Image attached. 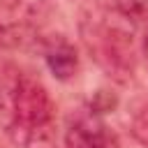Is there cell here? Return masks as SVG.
Returning a JSON list of instances; mask_svg holds the SVG:
<instances>
[{
	"label": "cell",
	"mask_w": 148,
	"mask_h": 148,
	"mask_svg": "<svg viewBox=\"0 0 148 148\" xmlns=\"http://www.w3.org/2000/svg\"><path fill=\"white\" fill-rule=\"evenodd\" d=\"M14 141L23 148H56V106L46 88L18 74Z\"/></svg>",
	"instance_id": "obj_1"
},
{
	"label": "cell",
	"mask_w": 148,
	"mask_h": 148,
	"mask_svg": "<svg viewBox=\"0 0 148 148\" xmlns=\"http://www.w3.org/2000/svg\"><path fill=\"white\" fill-rule=\"evenodd\" d=\"M44 58H46V65H49L51 74H53L56 79H60V81L69 79V76L76 72V67H79L76 49H74L69 42H65V39L53 42V44L46 49Z\"/></svg>",
	"instance_id": "obj_2"
},
{
	"label": "cell",
	"mask_w": 148,
	"mask_h": 148,
	"mask_svg": "<svg viewBox=\"0 0 148 148\" xmlns=\"http://www.w3.org/2000/svg\"><path fill=\"white\" fill-rule=\"evenodd\" d=\"M16 81L18 74L12 79H0V146L5 141H14V118H16Z\"/></svg>",
	"instance_id": "obj_3"
},
{
	"label": "cell",
	"mask_w": 148,
	"mask_h": 148,
	"mask_svg": "<svg viewBox=\"0 0 148 148\" xmlns=\"http://www.w3.org/2000/svg\"><path fill=\"white\" fill-rule=\"evenodd\" d=\"M102 132H104V125L95 118V113L79 118L67 130V148H90Z\"/></svg>",
	"instance_id": "obj_4"
},
{
	"label": "cell",
	"mask_w": 148,
	"mask_h": 148,
	"mask_svg": "<svg viewBox=\"0 0 148 148\" xmlns=\"http://www.w3.org/2000/svg\"><path fill=\"white\" fill-rule=\"evenodd\" d=\"M130 132L139 143L148 146V99H141L134 104L130 116Z\"/></svg>",
	"instance_id": "obj_5"
},
{
	"label": "cell",
	"mask_w": 148,
	"mask_h": 148,
	"mask_svg": "<svg viewBox=\"0 0 148 148\" xmlns=\"http://www.w3.org/2000/svg\"><path fill=\"white\" fill-rule=\"evenodd\" d=\"M113 7L120 16L130 18V21L148 18V0H113Z\"/></svg>",
	"instance_id": "obj_6"
},
{
	"label": "cell",
	"mask_w": 148,
	"mask_h": 148,
	"mask_svg": "<svg viewBox=\"0 0 148 148\" xmlns=\"http://www.w3.org/2000/svg\"><path fill=\"white\" fill-rule=\"evenodd\" d=\"M113 106H116V97H109L104 90H99V92L95 95V99L90 102L92 113H104V111H111Z\"/></svg>",
	"instance_id": "obj_7"
},
{
	"label": "cell",
	"mask_w": 148,
	"mask_h": 148,
	"mask_svg": "<svg viewBox=\"0 0 148 148\" xmlns=\"http://www.w3.org/2000/svg\"><path fill=\"white\" fill-rule=\"evenodd\" d=\"M90 148H120V143H118V136L111 134V132L104 127V132L95 139V143H92Z\"/></svg>",
	"instance_id": "obj_8"
},
{
	"label": "cell",
	"mask_w": 148,
	"mask_h": 148,
	"mask_svg": "<svg viewBox=\"0 0 148 148\" xmlns=\"http://www.w3.org/2000/svg\"><path fill=\"white\" fill-rule=\"evenodd\" d=\"M143 49H146V53H148V30H146V39H143Z\"/></svg>",
	"instance_id": "obj_9"
}]
</instances>
